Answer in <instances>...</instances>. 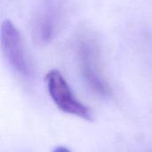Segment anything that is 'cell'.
<instances>
[{
    "label": "cell",
    "mask_w": 152,
    "mask_h": 152,
    "mask_svg": "<svg viewBox=\"0 0 152 152\" xmlns=\"http://www.w3.org/2000/svg\"><path fill=\"white\" fill-rule=\"evenodd\" d=\"M53 152H71L68 148H66V147H64V146H58V147H56Z\"/></svg>",
    "instance_id": "cell-4"
},
{
    "label": "cell",
    "mask_w": 152,
    "mask_h": 152,
    "mask_svg": "<svg viewBox=\"0 0 152 152\" xmlns=\"http://www.w3.org/2000/svg\"><path fill=\"white\" fill-rule=\"evenodd\" d=\"M78 59L81 74L87 86L99 96H109L111 94V87L104 76L100 53L94 43L80 42Z\"/></svg>",
    "instance_id": "cell-2"
},
{
    "label": "cell",
    "mask_w": 152,
    "mask_h": 152,
    "mask_svg": "<svg viewBox=\"0 0 152 152\" xmlns=\"http://www.w3.org/2000/svg\"><path fill=\"white\" fill-rule=\"evenodd\" d=\"M151 152H152V151H151Z\"/></svg>",
    "instance_id": "cell-5"
},
{
    "label": "cell",
    "mask_w": 152,
    "mask_h": 152,
    "mask_svg": "<svg viewBox=\"0 0 152 152\" xmlns=\"http://www.w3.org/2000/svg\"><path fill=\"white\" fill-rule=\"evenodd\" d=\"M45 83L51 99L60 110L85 120L91 121L93 119L90 109L75 97L59 70H50L45 76Z\"/></svg>",
    "instance_id": "cell-1"
},
{
    "label": "cell",
    "mask_w": 152,
    "mask_h": 152,
    "mask_svg": "<svg viewBox=\"0 0 152 152\" xmlns=\"http://www.w3.org/2000/svg\"><path fill=\"white\" fill-rule=\"evenodd\" d=\"M1 45L10 65L20 76L29 75V67L24 53L20 35L13 23L5 20L1 27Z\"/></svg>",
    "instance_id": "cell-3"
}]
</instances>
